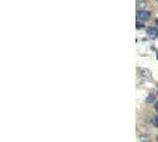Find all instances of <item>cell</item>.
Here are the masks:
<instances>
[{"instance_id":"8992f818","label":"cell","mask_w":158,"mask_h":142,"mask_svg":"<svg viewBox=\"0 0 158 142\" xmlns=\"http://www.w3.org/2000/svg\"><path fill=\"white\" fill-rule=\"evenodd\" d=\"M155 110H156L158 112V102L156 103V104H155Z\"/></svg>"},{"instance_id":"ba28073f","label":"cell","mask_w":158,"mask_h":142,"mask_svg":"<svg viewBox=\"0 0 158 142\" xmlns=\"http://www.w3.org/2000/svg\"><path fill=\"white\" fill-rule=\"evenodd\" d=\"M156 1H157V2H158V0H156Z\"/></svg>"},{"instance_id":"52a82bcc","label":"cell","mask_w":158,"mask_h":142,"mask_svg":"<svg viewBox=\"0 0 158 142\" xmlns=\"http://www.w3.org/2000/svg\"><path fill=\"white\" fill-rule=\"evenodd\" d=\"M156 24L158 25V19H156Z\"/></svg>"},{"instance_id":"7a4b0ae2","label":"cell","mask_w":158,"mask_h":142,"mask_svg":"<svg viewBox=\"0 0 158 142\" xmlns=\"http://www.w3.org/2000/svg\"><path fill=\"white\" fill-rule=\"evenodd\" d=\"M146 33L148 36L152 38V39H157L158 38V29L157 27H153V26H150L146 29Z\"/></svg>"},{"instance_id":"5b68a950","label":"cell","mask_w":158,"mask_h":142,"mask_svg":"<svg viewBox=\"0 0 158 142\" xmlns=\"http://www.w3.org/2000/svg\"><path fill=\"white\" fill-rule=\"evenodd\" d=\"M140 27H144V24L142 25V24L138 23V24H137V29H140Z\"/></svg>"},{"instance_id":"8fae6325","label":"cell","mask_w":158,"mask_h":142,"mask_svg":"<svg viewBox=\"0 0 158 142\" xmlns=\"http://www.w3.org/2000/svg\"><path fill=\"white\" fill-rule=\"evenodd\" d=\"M157 93H158V91H157Z\"/></svg>"},{"instance_id":"6da1fadb","label":"cell","mask_w":158,"mask_h":142,"mask_svg":"<svg viewBox=\"0 0 158 142\" xmlns=\"http://www.w3.org/2000/svg\"><path fill=\"white\" fill-rule=\"evenodd\" d=\"M135 18L138 22H146L151 18V12L145 10H138L135 13Z\"/></svg>"},{"instance_id":"277c9868","label":"cell","mask_w":158,"mask_h":142,"mask_svg":"<svg viewBox=\"0 0 158 142\" xmlns=\"http://www.w3.org/2000/svg\"><path fill=\"white\" fill-rule=\"evenodd\" d=\"M152 124H153V126H156L158 128V117L152 118Z\"/></svg>"},{"instance_id":"3957f363","label":"cell","mask_w":158,"mask_h":142,"mask_svg":"<svg viewBox=\"0 0 158 142\" xmlns=\"http://www.w3.org/2000/svg\"><path fill=\"white\" fill-rule=\"evenodd\" d=\"M146 102L148 103L155 102V96H153V95H149V96H148V98H146Z\"/></svg>"},{"instance_id":"30bf717a","label":"cell","mask_w":158,"mask_h":142,"mask_svg":"<svg viewBox=\"0 0 158 142\" xmlns=\"http://www.w3.org/2000/svg\"><path fill=\"white\" fill-rule=\"evenodd\" d=\"M157 140H158V137H157Z\"/></svg>"},{"instance_id":"9c48e42d","label":"cell","mask_w":158,"mask_h":142,"mask_svg":"<svg viewBox=\"0 0 158 142\" xmlns=\"http://www.w3.org/2000/svg\"><path fill=\"white\" fill-rule=\"evenodd\" d=\"M157 58H158V56H157Z\"/></svg>"}]
</instances>
